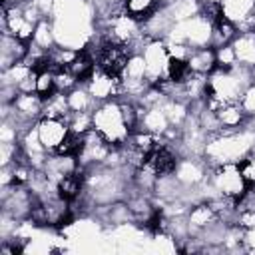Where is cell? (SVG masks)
Segmentation results:
<instances>
[{"instance_id": "obj_28", "label": "cell", "mask_w": 255, "mask_h": 255, "mask_svg": "<svg viewBox=\"0 0 255 255\" xmlns=\"http://www.w3.org/2000/svg\"><path fill=\"white\" fill-rule=\"evenodd\" d=\"M241 247H243V253H255V227L243 229Z\"/></svg>"}, {"instance_id": "obj_10", "label": "cell", "mask_w": 255, "mask_h": 255, "mask_svg": "<svg viewBox=\"0 0 255 255\" xmlns=\"http://www.w3.org/2000/svg\"><path fill=\"white\" fill-rule=\"evenodd\" d=\"M12 106H14V112H16L22 120H26V122H30V124H36V122L42 118V114H44V98L38 96L36 92H32V94L20 92V94L14 98Z\"/></svg>"}, {"instance_id": "obj_29", "label": "cell", "mask_w": 255, "mask_h": 255, "mask_svg": "<svg viewBox=\"0 0 255 255\" xmlns=\"http://www.w3.org/2000/svg\"><path fill=\"white\" fill-rule=\"evenodd\" d=\"M251 80H253V84H255V68H251Z\"/></svg>"}, {"instance_id": "obj_4", "label": "cell", "mask_w": 255, "mask_h": 255, "mask_svg": "<svg viewBox=\"0 0 255 255\" xmlns=\"http://www.w3.org/2000/svg\"><path fill=\"white\" fill-rule=\"evenodd\" d=\"M211 34H213V24L205 16L197 14L183 22L173 24L163 40L171 44H185L195 50V48L211 46Z\"/></svg>"}, {"instance_id": "obj_1", "label": "cell", "mask_w": 255, "mask_h": 255, "mask_svg": "<svg viewBox=\"0 0 255 255\" xmlns=\"http://www.w3.org/2000/svg\"><path fill=\"white\" fill-rule=\"evenodd\" d=\"M253 149H255V118H251L239 129L219 131L207 137L203 157L211 167L223 163H241Z\"/></svg>"}, {"instance_id": "obj_9", "label": "cell", "mask_w": 255, "mask_h": 255, "mask_svg": "<svg viewBox=\"0 0 255 255\" xmlns=\"http://www.w3.org/2000/svg\"><path fill=\"white\" fill-rule=\"evenodd\" d=\"M36 129H38V137L48 153H54L62 145L66 135L70 133L68 120H62V118H40L36 122Z\"/></svg>"}, {"instance_id": "obj_3", "label": "cell", "mask_w": 255, "mask_h": 255, "mask_svg": "<svg viewBox=\"0 0 255 255\" xmlns=\"http://www.w3.org/2000/svg\"><path fill=\"white\" fill-rule=\"evenodd\" d=\"M92 126L108 143L116 147L124 145L131 135V128L124 118L120 100L100 102L92 112Z\"/></svg>"}, {"instance_id": "obj_5", "label": "cell", "mask_w": 255, "mask_h": 255, "mask_svg": "<svg viewBox=\"0 0 255 255\" xmlns=\"http://www.w3.org/2000/svg\"><path fill=\"white\" fill-rule=\"evenodd\" d=\"M207 179H209V183L217 195H223V197H229L235 201H239L249 187L243 173H241L239 163L215 165V167H211Z\"/></svg>"}, {"instance_id": "obj_19", "label": "cell", "mask_w": 255, "mask_h": 255, "mask_svg": "<svg viewBox=\"0 0 255 255\" xmlns=\"http://www.w3.org/2000/svg\"><path fill=\"white\" fill-rule=\"evenodd\" d=\"M32 74H34V68H32L30 64H26L24 60H20V62L12 64L10 68L2 70L0 80H2V86H12V88L18 90V86H20L26 78H30Z\"/></svg>"}, {"instance_id": "obj_27", "label": "cell", "mask_w": 255, "mask_h": 255, "mask_svg": "<svg viewBox=\"0 0 255 255\" xmlns=\"http://www.w3.org/2000/svg\"><path fill=\"white\" fill-rule=\"evenodd\" d=\"M235 225H239L241 229L255 227V211H253V209H237Z\"/></svg>"}, {"instance_id": "obj_18", "label": "cell", "mask_w": 255, "mask_h": 255, "mask_svg": "<svg viewBox=\"0 0 255 255\" xmlns=\"http://www.w3.org/2000/svg\"><path fill=\"white\" fill-rule=\"evenodd\" d=\"M159 6V0H122V10L131 18L145 22Z\"/></svg>"}, {"instance_id": "obj_12", "label": "cell", "mask_w": 255, "mask_h": 255, "mask_svg": "<svg viewBox=\"0 0 255 255\" xmlns=\"http://www.w3.org/2000/svg\"><path fill=\"white\" fill-rule=\"evenodd\" d=\"M26 54H28V42H22L12 34L2 32V40H0V68L2 70L24 60Z\"/></svg>"}, {"instance_id": "obj_11", "label": "cell", "mask_w": 255, "mask_h": 255, "mask_svg": "<svg viewBox=\"0 0 255 255\" xmlns=\"http://www.w3.org/2000/svg\"><path fill=\"white\" fill-rule=\"evenodd\" d=\"M215 221H219V217L213 211L209 201H197L187 211V225H189V233L191 235H197L199 231L211 227Z\"/></svg>"}, {"instance_id": "obj_17", "label": "cell", "mask_w": 255, "mask_h": 255, "mask_svg": "<svg viewBox=\"0 0 255 255\" xmlns=\"http://www.w3.org/2000/svg\"><path fill=\"white\" fill-rule=\"evenodd\" d=\"M68 104L70 112H94V108L98 106V102L84 84H78L72 92H68Z\"/></svg>"}, {"instance_id": "obj_24", "label": "cell", "mask_w": 255, "mask_h": 255, "mask_svg": "<svg viewBox=\"0 0 255 255\" xmlns=\"http://www.w3.org/2000/svg\"><path fill=\"white\" fill-rule=\"evenodd\" d=\"M215 62H217L219 68H235V66H239L231 44H225V46L215 48Z\"/></svg>"}, {"instance_id": "obj_14", "label": "cell", "mask_w": 255, "mask_h": 255, "mask_svg": "<svg viewBox=\"0 0 255 255\" xmlns=\"http://www.w3.org/2000/svg\"><path fill=\"white\" fill-rule=\"evenodd\" d=\"M217 62H215V48L205 46V48H195L191 50L189 58H187V68L193 74H201V76H209L215 70Z\"/></svg>"}, {"instance_id": "obj_16", "label": "cell", "mask_w": 255, "mask_h": 255, "mask_svg": "<svg viewBox=\"0 0 255 255\" xmlns=\"http://www.w3.org/2000/svg\"><path fill=\"white\" fill-rule=\"evenodd\" d=\"M68 116H70L68 94L54 92L52 96L44 98V114H42V118H62V120H68Z\"/></svg>"}, {"instance_id": "obj_30", "label": "cell", "mask_w": 255, "mask_h": 255, "mask_svg": "<svg viewBox=\"0 0 255 255\" xmlns=\"http://www.w3.org/2000/svg\"><path fill=\"white\" fill-rule=\"evenodd\" d=\"M108 2H112V4H122V0H108Z\"/></svg>"}, {"instance_id": "obj_26", "label": "cell", "mask_w": 255, "mask_h": 255, "mask_svg": "<svg viewBox=\"0 0 255 255\" xmlns=\"http://www.w3.org/2000/svg\"><path fill=\"white\" fill-rule=\"evenodd\" d=\"M239 106L243 108V112L249 116V118H255V84H251L243 96L239 98Z\"/></svg>"}, {"instance_id": "obj_25", "label": "cell", "mask_w": 255, "mask_h": 255, "mask_svg": "<svg viewBox=\"0 0 255 255\" xmlns=\"http://www.w3.org/2000/svg\"><path fill=\"white\" fill-rule=\"evenodd\" d=\"M54 80H56V92H62V94H68L72 92L80 82L64 68V70H56L54 72Z\"/></svg>"}, {"instance_id": "obj_8", "label": "cell", "mask_w": 255, "mask_h": 255, "mask_svg": "<svg viewBox=\"0 0 255 255\" xmlns=\"http://www.w3.org/2000/svg\"><path fill=\"white\" fill-rule=\"evenodd\" d=\"M88 92L94 96V100L100 102H108V100H118L122 96V80L116 74H108L100 68H96L90 78L86 82H82Z\"/></svg>"}, {"instance_id": "obj_22", "label": "cell", "mask_w": 255, "mask_h": 255, "mask_svg": "<svg viewBox=\"0 0 255 255\" xmlns=\"http://www.w3.org/2000/svg\"><path fill=\"white\" fill-rule=\"evenodd\" d=\"M68 126H70V131L86 135L94 128L92 126V112H70Z\"/></svg>"}, {"instance_id": "obj_2", "label": "cell", "mask_w": 255, "mask_h": 255, "mask_svg": "<svg viewBox=\"0 0 255 255\" xmlns=\"http://www.w3.org/2000/svg\"><path fill=\"white\" fill-rule=\"evenodd\" d=\"M251 84H253V80H251L249 68H243V66L219 68V66H215V70L207 76V96L205 98H211L219 104L239 102V98Z\"/></svg>"}, {"instance_id": "obj_20", "label": "cell", "mask_w": 255, "mask_h": 255, "mask_svg": "<svg viewBox=\"0 0 255 255\" xmlns=\"http://www.w3.org/2000/svg\"><path fill=\"white\" fill-rule=\"evenodd\" d=\"M36 46H40L42 50L50 52L54 46H56V36H54V26H52V20L50 18H42L38 24H36V30H34V36L32 40Z\"/></svg>"}, {"instance_id": "obj_13", "label": "cell", "mask_w": 255, "mask_h": 255, "mask_svg": "<svg viewBox=\"0 0 255 255\" xmlns=\"http://www.w3.org/2000/svg\"><path fill=\"white\" fill-rule=\"evenodd\" d=\"M215 116L221 124V131H233L243 128L251 118L243 112V108L239 106V102H231V104H223L221 108L215 110Z\"/></svg>"}, {"instance_id": "obj_23", "label": "cell", "mask_w": 255, "mask_h": 255, "mask_svg": "<svg viewBox=\"0 0 255 255\" xmlns=\"http://www.w3.org/2000/svg\"><path fill=\"white\" fill-rule=\"evenodd\" d=\"M36 94L42 98H48L56 92V80L54 70H36Z\"/></svg>"}, {"instance_id": "obj_7", "label": "cell", "mask_w": 255, "mask_h": 255, "mask_svg": "<svg viewBox=\"0 0 255 255\" xmlns=\"http://www.w3.org/2000/svg\"><path fill=\"white\" fill-rule=\"evenodd\" d=\"M211 165L205 161L203 155H181L173 175L183 187H199L209 177Z\"/></svg>"}, {"instance_id": "obj_15", "label": "cell", "mask_w": 255, "mask_h": 255, "mask_svg": "<svg viewBox=\"0 0 255 255\" xmlns=\"http://www.w3.org/2000/svg\"><path fill=\"white\" fill-rule=\"evenodd\" d=\"M221 4V12L223 18L229 20L231 24H235V28L253 12L255 8V0H219Z\"/></svg>"}, {"instance_id": "obj_6", "label": "cell", "mask_w": 255, "mask_h": 255, "mask_svg": "<svg viewBox=\"0 0 255 255\" xmlns=\"http://www.w3.org/2000/svg\"><path fill=\"white\" fill-rule=\"evenodd\" d=\"M139 54L143 56L147 80L151 82V86L163 82L167 78V66H169V60H171L167 44L163 40H147Z\"/></svg>"}, {"instance_id": "obj_21", "label": "cell", "mask_w": 255, "mask_h": 255, "mask_svg": "<svg viewBox=\"0 0 255 255\" xmlns=\"http://www.w3.org/2000/svg\"><path fill=\"white\" fill-rule=\"evenodd\" d=\"M235 36H237V28H235V24H231V22H229V20H225V18H221V20L213 22L211 48H219V46L231 44Z\"/></svg>"}]
</instances>
